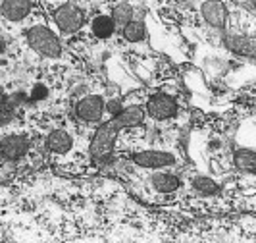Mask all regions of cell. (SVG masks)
<instances>
[{"instance_id":"20","label":"cell","mask_w":256,"mask_h":243,"mask_svg":"<svg viewBox=\"0 0 256 243\" xmlns=\"http://www.w3.org/2000/svg\"><path fill=\"white\" fill-rule=\"evenodd\" d=\"M246 6H248V8H252V10H254V12H256V2H248Z\"/></svg>"},{"instance_id":"11","label":"cell","mask_w":256,"mask_h":243,"mask_svg":"<svg viewBox=\"0 0 256 243\" xmlns=\"http://www.w3.org/2000/svg\"><path fill=\"white\" fill-rule=\"evenodd\" d=\"M74 147V137L66 129H52L46 135V149L54 154H66L72 151Z\"/></svg>"},{"instance_id":"16","label":"cell","mask_w":256,"mask_h":243,"mask_svg":"<svg viewBox=\"0 0 256 243\" xmlns=\"http://www.w3.org/2000/svg\"><path fill=\"white\" fill-rule=\"evenodd\" d=\"M191 187H192V191L202 195V197L218 195L220 189H222L218 181H214V179L208 178V176H194V178L191 179Z\"/></svg>"},{"instance_id":"6","label":"cell","mask_w":256,"mask_h":243,"mask_svg":"<svg viewBox=\"0 0 256 243\" xmlns=\"http://www.w3.org/2000/svg\"><path fill=\"white\" fill-rule=\"evenodd\" d=\"M144 110H146V116H150L156 122H168V120L178 116L180 106H178V101L174 97L158 93V95H154V97L148 99Z\"/></svg>"},{"instance_id":"18","label":"cell","mask_w":256,"mask_h":243,"mask_svg":"<svg viewBox=\"0 0 256 243\" xmlns=\"http://www.w3.org/2000/svg\"><path fill=\"white\" fill-rule=\"evenodd\" d=\"M122 33L128 43H142L146 39V26L142 20H133L131 24H128L122 29Z\"/></svg>"},{"instance_id":"3","label":"cell","mask_w":256,"mask_h":243,"mask_svg":"<svg viewBox=\"0 0 256 243\" xmlns=\"http://www.w3.org/2000/svg\"><path fill=\"white\" fill-rule=\"evenodd\" d=\"M131 162L142 170L162 172L166 168H174L178 164V156L172 151H160V149H144L131 156Z\"/></svg>"},{"instance_id":"2","label":"cell","mask_w":256,"mask_h":243,"mask_svg":"<svg viewBox=\"0 0 256 243\" xmlns=\"http://www.w3.org/2000/svg\"><path fill=\"white\" fill-rule=\"evenodd\" d=\"M26 41L29 49L37 52L40 58L56 60L62 56V41L48 26H31L26 29Z\"/></svg>"},{"instance_id":"1","label":"cell","mask_w":256,"mask_h":243,"mask_svg":"<svg viewBox=\"0 0 256 243\" xmlns=\"http://www.w3.org/2000/svg\"><path fill=\"white\" fill-rule=\"evenodd\" d=\"M122 129L124 128L120 126V122H118L116 118L106 120V122H102V124L96 128V131H94V135H92L90 145H89L90 158H92L96 164L106 166V164L112 162L116 141H118V135H120Z\"/></svg>"},{"instance_id":"19","label":"cell","mask_w":256,"mask_h":243,"mask_svg":"<svg viewBox=\"0 0 256 243\" xmlns=\"http://www.w3.org/2000/svg\"><path fill=\"white\" fill-rule=\"evenodd\" d=\"M16 118V104L12 101L2 99L0 101V126H8Z\"/></svg>"},{"instance_id":"5","label":"cell","mask_w":256,"mask_h":243,"mask_svg":"<svg viewBox=\"0 0 256 243\" xmlns=\"http://www.w3.org/2000/svg\"><path fill=\"white\" fill-rule=\"evenodd\" d=\"M104 108H106L104 97L92 93V95H85L83 99L77 101L74 106V114L83 124H98L104 116Z\"/></svg>"},{"instance_id":"12","label":"cell","mask_w":256,"mask_h":243,"mask_svg":"<svg viewBox=\"0 0 256 243\" xmlns=\"http://www.w3.org/2000/svg\"><path fill=\"white\" fill-rule=\"evenodd\" d=\"M150 185H152L154 191L158 193H174L181 187V179L180 176H176L168 170H162V172H152Z\"/></svg>"},{"instance_id":"14","label":"cell","mask_w":256,"mask_h":243,"mask_svg":"<svg viewBox=\"0 0 256 243\" xmlns=\"http://www.w3.org/2000/svg\"><path fill=\"white\" fill-rule=\"evenodd\" d=\"M233 164L241 172L256 174V151H252V149H237L235 154H233Z\"/></svg>"},{"instance_id":"15","label":"cell","mask_w":256,"mask_h":243,"mask_svg":"<svg viewBox=\"0 0 256 243\" xmlns=\"http://www.w3.org/2000/svg\"><path fill=\"white\" fill-rule=\"evenodd\" d=\"M90 31H92V35L96 39H110L116 31L114 20H112L110 16H106V14H100V16H96V18L92 20Z\"/></svg>"},{"instance_id":"8","label":"cell","mask_w":256,"mask_h":243,"mask_svg":"<svg viewBox=\"0 0 256 243\" xmlns=\"http://www.w3.org/2000/svg\"><path fill=\"white\" fill-rule=\"evenodd\" d=\"M29 151V137L22 133H10L0 139V158L4 160H20Z\"/></svg>"},{"instance_id":"4","label":"cell","mask_w":256,"mask_h":243,"mask_svg":"<svg viewBox=\"0 0 256 243\" xmlns=\"http://www.w3.org/2000/svg\"><path fill=\"white\" fill-rule=\"evenodd\" d=\"M83 20H85L83 18V10L77 4H74V2H64V4H60L52 12L54 26L64 35H72V33L79 31L81 26H83Z\"/></svg>"},{"instance_id":"13","label":"cell","mask_w":256,"mask_h":243,"mask_svg":"<svg viewBox=\"0 0 256 243\" xmlns=\"http://www.w3.org/2000/svg\"><path fill=\"white\" fill-rule=\"evenodd\" d=\"M116 120L120 122V126L124 129L128 128H137L141 126L146 118V110L142 106H137V104H131V106H126L118 116H114Z\"/></svg>"},{"instance_id":"10","label":"cell","mask_w":256,"mask_h":243,"mask_svg":"<svg viewBox=\"0 0 256 243\" xmlns=\"http://www.w3.org/2000/svg\"><path fill=\"white\" fill-rule=\"evenodd\" d=\"M33 10V2L29 0H4L0 2V14L12 24L24 22L27 16Z\"/></svg>"},{"instance_id":"17","label":"cell","mask_w":256,"mask_h":243,"mask_svg":"<svg viewBox=\"0 0 256 243\" xmlns=\"http://www.w3.org/2000/svg\"><path fill=\"white\" fill-rule=\"evenodd\" d=\"M110 18L114 20L116 27H124L133 22V6L129 2H116L112 6V14Z\"/></svg>"},{"instance_id":"9","label":"cell","mask_w":256,"mask_h":243,"mask_svg":"<svg viewBox=\"0 0 256 243\" xmlns=\"http://www.w3.org/2000/svg\"><path fill=\"white\" fill-rule=\"evenodd\" d=\"M200 16L214 29H224L228 24V8L224 2H200Z\"/></svg>"},{"instance_id":"7","label":"cell","mask_w":256,"mask_h":243,"mask_svg":"<svg viewBox=\"0 0 256 243\" xmlns=\"http://www.w3.org/2000/svg\"><path fill=\"white\" fill-rule=\"evenodd\" d=\"M224 47L239 58H246V60L256 62V35L252 37V35L228 33V35H224Z\"/></svg>"}]
</instances>
